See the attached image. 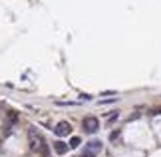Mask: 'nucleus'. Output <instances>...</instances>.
Returning <instances> with one entry per match:
<instances>
[{
	"instance_id": "1",
	"label": "nucleus",
	"mask_w": 161,
	"mask_h": 157,
	"mask_svg": "<svg viewBox=\"0 0 161 157\" xmlns=\"http://www.w3.org/2000/svg\"><path fill=\"white\" fill-rule=\"evenodd\" d=\"M30 149H32V151H46L44 137H40L38 133H36L34 127H30Z\"/></svg>"
},
{
	"instance_id": "2",
	"label": "nucleus",
	"mask_w": 161,
	"mask_h": 157,
	"mask_svg": "<svg viewBox=\"0 0 161 157\" xmlns=\"http://www.w3.org/2000/svg\"><path fill=\"white\" fill-rule=\"evenodd\" d=\"M82 129L86 131V133H96V131H100V119L97 117H84L82 121Z\"/></svg>"
},
{
	"instance_id": "3",
	"label": "nucleus",
	"mask_w": 161,
	"mask_h": 157,
	"mask_svg": "<svg viewBox=\"0 0 161 157\" xmlns=\"http://www.w3.org/2000/svg\"><path fill=\"white\" fill-rule=\"evenodd\" d=\"M54 133L58 135V137H66V135H70V133H72V125L68 123V121H60V123H56Z\"/></svg>"
},
{
	"instance_id": "4",
	"label": "nucleus",
	"mask_w": 161,
	"mask_h": 157,
	"mask_svg": "<svg viewBox=\"0 0 161 157\" xmlns=\"http://www.w3.org/2000/svg\"><path fill=\"white\" fill-rule=\"evenodd\" d=\"M54 149H56V153H58V155H64L68 149H70V145L60 139V141H56V143H54Z\"/></svg>"
},
{
	"instance_id": "5",
	"label": "nucleus",
	"mask_w": 161,
	"mask_h": 157,
	"mask_svg": "<svg viewBox=\"0 0 161 157\" xmlns=\"http://www.w3.org/2000/svg\"><path fill=\"white\" fill-rule=\"evenodd\" d=\"M88 145H90V147H88V151L92 153V149H94V153H96V151H100V149H102V141H90Z\"/></svg>"
},
{
	"instance_id": "6",
	"label": "nucleus",
	"mask_w": 161,
	"mask_h": 157,
	"mask_svg": "<svg viewBox=\"0 0 161 157\" xmlns=\"http://www.w3.org/2000/svg\"><path fill=\"white\" fill-rule=\"evenodd\" d=\"M68 145H70L72 149H76V147H80V145H82V137H72V139H70V143H68Z\"/></svg>"
},
{
	"instance_id": "7",
	"label": "nucleus",
	"mask_w": 161,
	"mask_h": 157,
	"mask_svg": "<svg viewBox=\"0 0 161 157\" xmlns=\"http://www.w3.org/2000/svg\"><path fill=\"white\" fill-rule=\"evenodd\" d=\"M119 133H121V131H119V129H115V131H111V135H109V141H115V139H117V137H119Z\"/></svg>"
},
{
	"instance_id": "8",
	"label": "nucleus",
	"mask_w": 161,
	"mask_h": 157,
	"mask_svg": "<svg viewBox=\"0 0 161 157\" xmlns=\"http://www.w3.org/2000/svg\"><path fill=\"white\" fill-rule=\"evenodd\" d=\"M16 119H18L16 111H8V121H16Z\"/></svg>"
},
{
	"instance_id": "9",
	"label": "nucleus",
	"mask_w": 161,
	"mask_h": 157,
	"mask_svg": "<svg viewBox=\"0 0 161 157\" xmlns=\"http://www.w3.org/2000/svg\"><path fill=\"white\" fill-rule=\"evenodd\" d=\"M151 115H161V108H155V109L151 111Z\"/></svg>"
}]
</instances>
